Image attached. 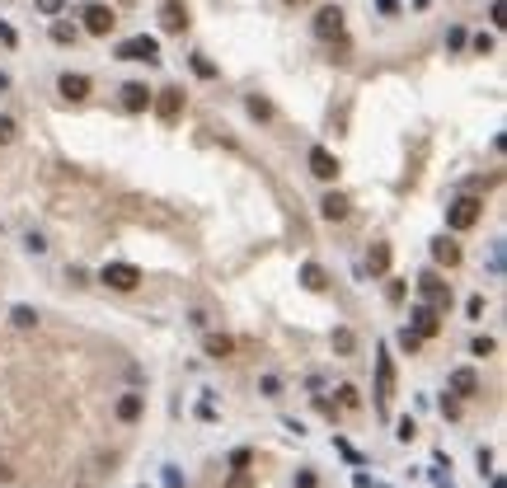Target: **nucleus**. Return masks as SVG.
<instances>
[{"mask_svg":"<svg viewBox=\"0 0 507 488\" xmlns=\"http://www.w3.org/2000/svg\"><path fill=\"white\" fill-rule=\"evenodd\" d=\"M479 216H484V202H479V197H470V193L446 207V225H451V230H475Z\"/></svg>","mask_w":507,"mask_h":488,"instance_id":"obj_1","label":"nucleus"},{"mask_svg":"<svg viewBox=\"0 0 507 488\" xmlns=\"http://www.w3.org/2000/svg\"><path fill=\"white\" fill-rule=\"evenodd\" d=\"M99 282L113 286V291H137V286H141V268H137V263H104V268H99Z\"/></svg>","mask_w":507,"mask_h":488,"instance_id":"obj_2","label":"nucleus"},{"mask_svg":"<svg viewBox=\"0 0 507 488\" xmlns=\"http://www.w3.org/2000/svg\"><path fill=\"white\" fill-rule=\"evenodd\" d=\"M118 57H123V62H160V43L151 33H137V38H123V43H118Z\"/></svg>","mask_w":507,"mask_h":488,"instance_id":"obj_3","label":"nucleus"},{"mask_svg":"<svg viewBox=\"0 0 507 488\" xmlns=\"http://www.w3.org/2000/svg\"><path fill=\"white\" fill-rule=\"evenodd\" d=\"M409 329L418 333V338H437V333H442V310L428 305V300H423V305H413V310H409Z\"/></svg>","mask_w":507,"mask_h":488,"instance_id":"obj_4","label":"nucleus"},{"mask_svg":"<svg viewBox=\"0 0 507 488\" xmlns=\"http://www.w3.org/2000/svg\"><path fill=\"white\" fill-rule=\"evenodd\" d=\"M151 109L160 113V123H165V127H174L179 118H183V90H179V85H169V90H160V95L151 99Z\"/></svg>","mask_w":507,"mask_h":488,"instance_id":"obj_5","label":"nucleus"},{"mask_svg":"<svg viewBox=\"0 0 507 488\" xmlns=\"http://www.w3.org/2000/svg\"><path fill=\"white\" fill-rule=\"evenodd\" d=\"M390 399H395V362H390V352L380 347V357H376V404L390 409Z\"/></svg>","mask_w":507,"mask_h":488,"instance_id":"obj_6","label":"nucleus"},{"mask_svg":"<svg viewBox=\"0 0 507 488\" xmlns=\"http://www.w3.org/2000/svg\"><path fill=\"white\" fill-rule=\"evenodd\" d=\"M315 38L319 43H343V10L338 5H324L315 15Z\"/></svg>","mask_w":507,"mask_h":488,"instance_id":"obj_7","label":"nucleus"},{"mask_svg":"<svg viewBox=\"0 0 507 488\" xmlns=\"http://www.w3.org/2000/svg\"><path fill=\"white\" fill-rule=\"evenodd\" d=\"M418 296L428 300V305H437V310H451V282H442L437 272H423V277H418Z\"/></svg>","mask_w":507,"mask_h":488,"instance_id":"obj_8","label":"nucleus"},{"mask_svg":"<svg viewBox=\"0 0 507 488\" xmlns=\"http://www.w3.org/2000/svg\"><path fill=\"white\" fill-rule=\"evenodd\" d=\"M113 24H118V15H113L109 5H85V33H95V38H109L113 33Z\"/></svg>","mask_w":507,"mask_h":488,"instance_id":"obj_9","label":"nucleus"},{"mask_svg":"<svg viewBox=\"0 0 507 488\" xmlns=\"http://www.w3.org/2000/svg\"><path fill=\"white\" fill-rule=\"evenodd\" d=\"M310 174H315V179H324V183H333V179H338V155H333V151H324V146H310Z\"/></svg>","mask_w":507,"mask_h":488,"instance_id":"obj_10","label":"nucleus"},{"mask_svg":"<svg viewBox=\"0 0 507 488\" xmlns=\"http://www.w3.org/2000/svg\"><path fill=\"white\" fill-rule=\"evenodd\" d=\"M57 95H62L66 104H80V99H90V76H80V71H66V76L57 80Z\"/></svg>","mask_w":507,"mask_h":488,"instance_id":"obj_11","label":"nucleus"},{"mask_svg":"<svg viewBox=\"0 0 507 488\" xmlns=\"http://www.w3.org/2000/svg\"><path fill=\"white\" fill-rule=\"evenodd\" d=\"M160 29L183 33L188 29V5H183V0H165V5H160Z\"/></svg>","mask_w":507,"mask_h":488,"instance_id":"obj_12","label":"nucleus"},{"mask_svg":"<svg viewBox=\"0 0 507 488\" xmlns=\"http://www.w3.org/2000/svg\"><path fill=\"white\" fill-rule=\"evenodd\" d=\"M151 99H155V90H146L141 80H127L123 85V109L127 113H146L151 109Z\"/></svg>","mask_w":507,"mask_h":488,"instance_id":"obj_13","label":"nucleus"},{"mask_svg":"<svg viewBox=\"0 0 507 488\" xmlns=\"http://www.w3.org/2000/svg\"><path fill=\"white\" fill-rule=\"evenodd\" d=\"M446 385H451V394H460V399H475V394H479V376L470 371V366H456Z\"/></svg>","mask_w":507,"mask_h":488,"instance_id":"obj_14","label":"nucleus"},{"mask_svg":"<svg viewBox=\"0 0 507 488\" xmlns=\"http://www.w3.org/2000/svg\"><path fill=\"white\" fill-rule=\"evenodd\" d=\"M141 413H146V394L127 390L123 399H118V423H141Z\"/></svg>","mask_w":507,"mask_h":488,"instance_id":"obj_15","label":"nucleus"},{"mask_svg":"<svg viewBox=\"0 0 507 488\" xmlns=\"http://www.w3.org/2000/svg\"><path fill=\"white\" fill-rule=\"evenodd\" d=\"M432 263L456 268V263H460V244H456V239H446V235H437V239H432Z\"/></svg>","mask_w":507,"mask_h":488,"instance_id":"obj_16","label":"nucleus"},{"mask_svg":"<svg viewBox=\"0 0 507 488\" xmlns=\"http://www.w3.org/2000/svg\"><path fill=\"white\" fill-rule=\"evenodd\" d=\"M348 211H352V202L343 193H324V202H319V216L324 221H348Z\"/></svg>","mask_w":507,"mask_h":488,"instance_id":"obj_17","label":"nucleus"},{"mask_svg":"<svg viewBox=\"0 0 507 488\" xmlns=\"http://www.w3.org/2000/svg\"><path fill=\"white\" fill-rule=\"evenodd\" d=\"M207 357H211V362H225V357H230V352H235V338H230V333H207Z\"/></svg>","mask_w":507,"mask_h":488,"instance_id":"obj_18","label":"nucleus"},{"mask_svg":"<svg viewBox=\"0 0 507 488\" xmlns=\"http://www.w3.org/2000/svg\"><path fill=\"white\" fill-rule=\"evenodd\" d=\"M366 272H371V277H385V272H390V244H371V253H366Z\"/></svg>","mask_w":507,"mask_h":488,"instance_id":"obj_19","label":"nucleus"},{"mask_svg":"<svg viewBox=\"0 0 507 488\" xmlns=\"http://www.w3.org/2000/svg\"><path fill=\"white\" fill-rule=\"evenodd\" d=\"M333 352H338V357H352V352H357V333L352 329H333Z\"/></svg>","mask_w":507,"mask_h":488,"instance_id":"obj_20","label":"nucleus"},{"mask_svg":"<svg viewBox=\"0 0 507 488\" xmlns=\"http://www.w3.org/2000/svg\"><path fill=\"white\" fill-rule=\"evenodd\" d=\"M10 324H15V329H38V310H29V305H15V310H10Z\"/></svg>","mask_w":507,"mask_h":488,"instance_id":"obj_21","label":"nucleus"},{"mask_svg":"<svg viewBox=\"0 0 507 488\" xmlns=\"http://www.w3.org/2000/svg\"><path fill=\"white\" fill-rule=\"evenodd\" d=\"M301 282L310 286V291H324V286H329V277H324V268H319V263H305V268H301Z\"/></svg>","mask_w":507,"mask_h":488,"instance_id":"obj_22","label":"nucleus"},{"mask_svg":"<svg viewBox=\"0 0 507 488\" xmlns=\"http://www.w3.org/2000/svg\"><path fill=\"white\" fill-rule=\"evenodd\" d=\"M470 48H475V57H493V33H475V38H465Z\"/></svg>","mask_w":507,"mask_h":488,"instance_id":"obj_23","label":"nucleus"},{"mask_svg":"<svg viewBox=\"0 0 507 488\" xmlns=\"http://www.w3.org/2000/svg\"><path fill=\"white\" fill-rule=\"evenodd\" d=\"M52 43H76V29H71V24H66V19H57V24H52Z\"/></svg>","mask_w":507,"mask_h":488,"instance_id":"obj_24","label":"nucleus"},{"mask_svg":"<svg viewBox=\"0 0 507 488\" xmlns=\"http://www.w3.org/2000/svg\"><path fill=\"white\" fill-rule=\"evenodd\" d=\"M193 76H202V80H216V66L207 62L202 52H193Z\"/></svg>","mask_w":507,"mask_h":488,"instance_id":"obj_25","label":"nucleus"},{"mask_svg":"<svg viewBox=\"0 0 507 488\" xmlns=\"http://www.w3.org/2000/svg\"><path fill=\"white\" fill-rule=\"evenodd\" d=\"M249 113L258 118V123H268V118H272V104H268V99H258V95H249Z\"/></svg>","mask_w":507,"mask_h":488,"instance_id":"obj_26","label":"nucleus"},{"mask_svg":"<svg viewBox=\"0 0 507 488\" xmlns=\"http://www.w3.org/2000/svg\"><path fill=\"white\" fill-rule=\"evenodd\" d=\"M338 404H343V409H357V404H362L357 385H338Z\"/></svg>","mask_w":507,"mask_h":488,"instance_id":"obj_27","label":"nucleus"},{"mask_svg":"<svg viewBox=\"0 0 507 488\" xmlns=\"http://www.w3.org/2000/svg\"><path fill=\"white\" fill-rule=\"evenodd\" d=\"M249 465H254V451H249V446L230 451V470H249Z\"/></svg>","mask_w":507,"mask_h":488,"instance_id":"obj_28","label":"nucleus"},{"mask_svg":"<svg viewBox=\"0 0 507 488\" xmlns=\"http://www.w3.org/2000/svg\"><path fill=\"white\" fill-rule=\"evenodd\" d=\"M470 352H475V357H493V352H498V343H493V338H484V333H479L475 343H470Z\"/></svg>","mask_w":507,"mask_h":488,"instance_id":"obj_29","label":"nucleus"},{"mask_svg":"<svg viewBox=\"0 0 507 488\" xmlns=\"http://www.w3.org/2000/svg\"><path fill=\"white\" fill-rule=\"evenodd\" d=\"M395 437H399V441H413V437H418V423H413V418H399V423H395Z\"/></svg>","mask_w":507,"mask_h":488,"instance_id":"obj_30","label":"nucleus"},{"mask_svg":"<svg viewBox=\"0 0 507 488\" xmlns=\"http://www.w3.org/2000/svg\"><path fill=\"white\" fill-rule=\"evenodd\" d=\"M15 132H19V127H15V118H5V113H0V146H10V141H15Z\"/></svg>","mask_w":507,"mask_h":488,"instance_id":"obj_31","label":"nucleus"},{"mask_svg":"<svg viewBox=\"0 0 507 488\" xmlns=\"http://www.w3.org/2000/svg\"><path fill=\"white\" fill-rule=\"evenodd\" d=\"M465 38H470L465 29H446V48H451V52H460V48H465Z\"/></svg>","mask_w":507,"mask_h":488,"instance_id":"obj_32","label":"nucleus"},{"mask_svg":"<svg viewBox=\"0 0 507 488\" xmlns=\"http://www.w3.org/2000/svg\"><path fill=\"white\" fill-rule=\"evenodd\" d=\"M418 343H423V338H418V333H413V329H404V333H399V347H404L409 357H413V352H418Z\"/></svg>","mask_w":507,"mask_h":488,"instance_id":"obj_33","label":"nucleus"},{"mask_svg":"<svg viewBox=\"0 0 507 488\" xmlns=\"http://www.w3.org/2000/svg\"><path fill=\"white\" fill-rule=\"evenodd\" d=\"M33 5H38L43 15H52V19H57V15H62V10H66V0H33Z\"/></svg>","mask_w":507,"mask_h":488,"instance_id":"obj_34","label":"nucleus"},{"mask_svg":"<svg viewBox=\"0 0 507 488\" xmlns=\"http://www.w3.org/2000/svg\"><path fill=\"white\" fill-rule=\"evenodd\" d=\"M225 488H254V474H249V470H235V474H230V484H225Z\"/></svg>","mask_w":507,"mask_h":488,"instance_id":"obj_35","label":"nucleus"},{"mask_svg":"<svg viewBox=\"0 0 507 488\" xmlns=\"http://www.w3.org/2000/svg\"><path fill=\"white\" fill-rule=\"evenodd\" d=\"M489 19H493V24H498V29H507V5H503V0H493Z\"/></svg>","mask_w":507,"mask_h":488,"instance_id":"obj_36","label":"nucleus"},{"mask_svg":"<svg viewBox=\"0 0 507 488\" xmlns=\"http://www.w3.org/2000/svg\"><path fill=\"white\" fill-rule=\"evenodd\" d=\"M465 315H470V319L484 315V296H470V300H465Z\"/></svg>","mask_w":507,"mask_h":488,"instance_id":"obj_37","label":"nucleus"},{"mask_svg":"<svg viewBox=\"0 0 507 488\" xmlns=\"http://www.w3.org/2000/svg\"><path fill=\"white\" fill-rule=\"evenodd\" d=\"M165 488H183V474H179L174 465H165Z\"/></svg>","mask_w":507,"mask_h":488,"instance_id":"obj_38","label":"nucleus"},{"mask_svg":"<svg viewBox=\"0 0 507 488\" xmlns=\"http://www.w3.org/2000/svg\"><path fill=\"white\" fill-rule=\"evenodd\" d=\"M0 43H5V48H15V43H19V33L10 29V24H5V19H0Z\"/></svg>","mask_w":507,"mask_h":488,"instance_id":"obj_39","label":"nucleus"},{"mask_svg":"<svg viewBox=\"0 0 507 488\" xmlns=\"http://www.w3.org/2000/svg\"><path fill=\"white\" fill-rule=\"evenodd\" d=\"M258 385H263V394H277V390H282V380H277V376H263Z\"/></svg>","mask_w":507,"mask_h":488,"instance_id":"obj_40","label":"nucleus"},{"mask_svg":"<svg viewBox=\"0 0 507 488\" xmlns=\"http://www.w3.org/2000/svg\"><path fill=\"white\" fill-rule=\"evenodd\" d=\"M296 488H315V470H301V474H296Z\"/></svg>","mask_w":507,"mask_h":488,"instance_id":"obj_41","label":"nucleus"},{"mask_svg":"<svg viewBox=\"0 0 507 488\" xmlns=\"http://www.w3.org/2000/svg\"><path fill=\"white\" fill-rule=\"evenodd\" d=\"M376 10H380V15H399V5H395V0H376Z\"/></svg>","mask_w":507,"mask_h":488,"instance_id":"obj_42","label":"nucleus"},{"mask_svg":"<svg viewBox=\"0 0 507 488\" xmlns=\"http://www.w3.org/2000/svg\"><path fill=\"white\" fill-rule=\"evenodd\" d=\"M286 5H301V0H286Z\"/></svg>","mask_w":507,"mask_h":488,"instance_id":"obj_43","label":"nucleus"}]
</instances>
